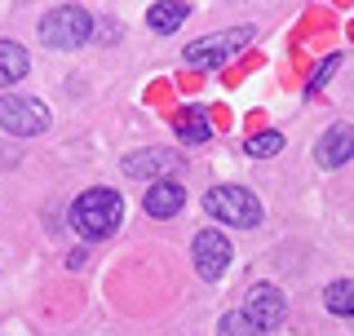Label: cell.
Masks as SVG:
<instances>
[{
  "mask_svg": "<svg viewBox=\"0 0 354 336\" xmlns=\"http://www.w3.org/2000/svg\"><path fill=\"white\" fill-rule=\"evenodd\" d=\"M120 217H124V199L106 186H93L75 199L71 208V226L84 234V239H106V234L120 230Z\"/></svg>",
  "mask_w": 354,
  "mask_h": 336,
  "instance_id": "6da1fadb",
  "label": "cell"
},
{
  "mask_svg": "<svg viewBox=\"0 0 354 336\" xmlns=\"http://www.w3.org/2000/svg\"><path fill=\"white\" fill-rule=\"evenodd\" d=\"M88 31H93V18L80 5H58L40 18V40L49 49H80L88 40Z\"/></svg>",
  "mask_w": 354,
  "mask_h": 336,
  "instance_id": "7a4b0ae2",
  "label": "cell"
},
{
  "mask_svg": "<svg viewBox=\"0 0 354 336\" xmlns=\"http://www.w3.org/2000/svg\"><path fill=\"white\" fill-rule=\"evenodd\" d=\"M204 208L208 217L226 221V226H257L261 221V199L243 186H217L204 195Z\"/></svg>",
  "mask_w": 354,
  "mask_h": 336,
  "instance_id": "3957f363",
  "label": "cell"
},
{
  "mask_svg": "<svg viewBox=\"0 0 354 336\" xmlns=\"http://www.w3.org/2000/svg\"><path fill=\"white\" fill-rule=\"evenodd\" d=\"M248 40H252V27H230V31H217V36H204V40L186 44V66L213 71V66L230 62L239 49H248Z\"/></svg>",
  "mask_w": 354,
  "mask_h": 336,
  "instance_id": "277c9868",
  "label": "cell"
},
{
  "mask_svg": "<svg viewBox=\"0 0 354 336\" xmlns=\"http://www.w3.org/2000/svg\"><path fill=\"white\" fill-rule=\"evenodd\" d=\"M0 129L14 138H36L49 129V106L40 97H22V93H5L0 97Z\"/></svg>",
  "mask_w": 354,
  "mask_h": 336,
  "instance_id": "5b68a950",
  "label": "cell"
},
{
  "mask_svg": "<svg viewBox=\"0 0 354 336\" xmlns=\"http://www.w3.org/2000/svg\"><path fill=\"white\" fill-rule=\"evenodd\" d=\"M239 315L266 336V332H274V328L283 323L288 301H283V292H279L274 283H257V288H248V297H243V310H239Z\"/></svg>",
  "mask_w": 354,
  "mask_h": 336,
  "instance_id": "8992f818",
  "label": "cell"
},
{
  "mask_svg": "<svg viewBox=\"0 0 354 336\" xmlns=\"http://www.w3.org/2000/svg\"><path fill=\"white\" fill-rule=\"evenodd\" d=\"M191 252H195V270L199 279H208V283H217L221 274H226V265H230V239L221 234L217 226H208V230H199L195 234V243H191Z\"/></svg>",
  "mask_w": 354,
  "mask_h": 336,
  "instance_id": "52a82bcc",
  "label": "cell"
},
{
  "mask_svg": "<svg viewBox=\"0 0 354 336\" xmlns=\"http://www.w3.org/2000/svg\"><path fill=\"white\" fill-rule=\"evenodd\" d=\"M182 168L177 151H138L124 160V177H147V182H173V173Z\"/></svg>",
  "mask_w": 354,
  "mask_h": 336,
  "instance_id": "ba28073f",
  "label": "cell"
},
{
  "mask_svg": "<svg viewBox=\"0 0 354 336\" xmlns=\"http://www.w3.org/2000/svg\"><path fill=\"white\" fill-rule=\"evenodd\" d=\"M315 160L324 168H341L346 160H354V124H337L324 133V142H319Z\"/></svg>",
  "mask_w": 354,
  "mask_h": 336,
  "instance_id": "9c48e42d",
  "label": "cell"
},
{
  "mask_svg": "<svg viewBox=\"0 0 354 336\" xmlns=\"http://www.w3.org/2000/svg\"><path fill=\"white\" fill-rule=\"evenodd\" d=\"M182 204H186V190H182V182H155V186H147V195H142V208L151 212V217H177L182 212Z\"/></svg>",
  "mask_w": 354,
  "mask_h": 336,
  "instance_id": "30bf717a",
  "label": "cell"
},
{
  "mask_svg": "<svg viewBox=\"0 0 354 336\" xmlns=\"http://www.w3.org/2000/svg\"><path fill=\"white\" fill-rule=\"evenodd\" d=\"M27 66H31V58H27V49H22V44L0 40V88H5V84H18L22 75H27Z\"/></svg>",
  "mask_w": 354,
  "mask_h": 336,
  "instance_id": "8fae6325",
  "label": "cell"
},
{
  "mask_svg": "<svg viewBox=\"0 0 354 336\" xmlns=\"http://www.w3.org/2000/svg\"><path fill=\"white\" fill-rule=\"evenodd\" d=\"M186 14H191V5H182V0H164V5H151L147 9V27L151 31H177L186 22Z\"/></svg>",
  "mask_w": 354,
  "mask_h": 336,
  "instance_id": "7c38bea8",
  "label": "cell"
},
{
  "mask_svg": "<svg viewBox=\"0 0 354 336\" xmlns=\"http://www.w3.org/2000/svg\"><path fill=\"white\" fill-rule=\"evenodd\" d=\"M324 306L332 315H350L354 319V279H337V283L324 292Z\"/></svg>",
  "mask_w": 354,
  "mask_h": 336,
  "instance_id": "4fadbf2b",
  "label": "cell"
},
{
  "mask_svg": "<svg viewBox=\"0 0 354 336\" xmlns=\"http://www.w3.org/2000/svg\"><path fill=\"white\" fill-rule=\"evenodd\" d=\"M208 133H213V129H208V115H204V111H186V115L177 120V138L191 142V147L208 142Z\"/></svg>",
  "mask_w": 354,
  "mask_h": 336,
  "instance_id": "5bb4252c",
  "label": "cell"
},
{
  "mask_svg": "<svg viewBox=\"0 0 354 336\" xmlns=\"http://www.w3.org/2000/svg\"><path fill=\"white\" fill-rule=\"evenodd\" d=\"M279 147H283V133H257V138H248L252 160H270V155H279Z\"/></svg>",
  "mask_w": 354,
  "mask_h": 336,
  "instance_id": "9a60e30c",
  "label": "cell"
},
{
  "mask_svg": "<svg viewBox=\"0 0 354 336\" xmlns=\"http://www.w3.org/2000/svg\"><path fill=\"white\" fill-rule=\"evenodd\" d=\"M217 336H261V332L252 328V323L243 319L239 310H230V315H221V323H217Z\"/></svg>",
  "mask_w": 354,
  "mask_h": 336,
  "instance_id": "2e32d148",
  "label": "cell"
},
{
  "mask_svg": "<svg viewBox=\"0 0 354 336\" xmlns=\"http://www.w3.org/2000/svg\"><path fill=\"white\" fill-rule=\"evenodd\" d=\"M337 66H341V58H328V62H324V66H319V71H315V80H310V84H306V93H315V88H319V84H328V75H332V71H337Z\"/></svg>",
  "mask_w": 354,
  "mask_h": 336,
  "instance_id": "e0dca14e",
  "label": "cell"
}]
</instances>
